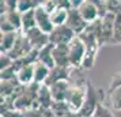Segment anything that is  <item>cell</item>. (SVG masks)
Listing matches in <instances>:
<instances>
[{"label": "cell", "mask_w": 121, "mask_h": 117, "mask_svg": "<svg viewBox=\"0 0 121 117\" xmlns=\"http://www.w3.org/2000/svg\"><path fill=\"white\" fill-rule=\"evenodd\" d=\"M87 89H88V83H84V84L71 83L65 95V104L68 105L71 112L79 113V110L82 109L83 104L86 101V97H87Z\"/></svg>", "instance_id": "obj_1"}, {"label": "cell", "mask_w": 121, "mask_h": 117, "mask_svg": "<svg viewBox=\"0 0 121 117\" xmlns=\"http://www.w3.org/2000/svg\"><path fill=\"white\" fill-rule=\"evenodd\" d=\"M69 46V67L71 68H82L83 60L86 56V45L82 41V38L76 35L68 44Z\"/></svg>", "instance_id": "obj_2"}, {"label": "cell", "mask_w": 121, "mask_h": 117, "mask_svg": "<svg viewBox=\"0 0 121 117\" xmlns=\"http://www.w3.org/2000/svg\"><path fill=\"white\" fill-rule=\"evenodd\" d=\"M75 37L76 34L67 25H61L53 29V31L49 34V41L53 45H68Z\"/></svg>", "instance_id": "obj_3"}, {"label": "cell", "mask_w": 121, "mask_h": 117, "mask_svg": "<svg viewBox=\"0 0 121 117\" xmlns=\"http://www.w3.org/2000/svg\"><path fill=\"white\" fill-rule=\"evenodd\" d=\"M31 50H33V48H31V45L29 42V39L26 38L25 33L21 31L19 35H18V38H17L15 45L12 46V49L7 55L10 56L14 61H18V60H22L23 57L27 55V53H30Z\"/></svg>", "instance_id": "obj_4"}, {"label": "cell", "mask_w": 121, "mask_h": 117, "mask_svg": "<svg viewBox=\"0 0 121 117\" xmlns=\"http://www.w3.org/2000/svg\"><path fill=\"white\" fill-rule=\"evenodd\" d=\"M99 90H94L90 84H88L87 89V97H86V101L83 104L82 109L79 110V117H93L95 110H97V106L101 104L97 100V95H98Z\"/></svg>", "instance_id": "obj_5"}, {"label": "cell", "mask_w": 121, "mask_h": 117, "mask_svg": "<svg viewBox=\"0 0 121 117\" xmlns=\"http://www.w3.org/2000/svg\"><path fill=\"white\" fill-rule=\"evenodd\" d=\"M34 12H35V26H37L41 31H44L45 34L49 35V34L53 31V29H55L53 23H52V19H50V14L41 6V3H39V6L34 10Z\"/></svg>", "instance_id": "obj_6"}, {"label": "cell", "mask_w": 121, "mask_h": 117, "mask_svg": "<svg viewBox=\"0 0 121 117\" xmlns=\"http://www.w3.org/2000/svg\"><path fill=\"white\" fill-rule=\"evenodd\" d=\"M26 35V38L29 39V42L31 45V48L35 50H41L44 49L46 45L50 44L49 41V35L48 34H45L44 31H41L38 27H34L31 30H29L25 33Z\"/></svg>", "instance_id": "obj_7"}, {"label": "cell", "mask_w": 121, "mask_h": 117, "mask_svg": "<svg viewBox=\"0 0 121 117\" xmlns=\"http://www.w3.org/2000/svg\"><path fill=\"white\" fill-rule=\"evenodd\" d=\"M78 11H79V14H80V17H82L88 25H90V23H94L95 21H98V19H101L97 1L83 0L80 7L78 8Z\"/></svg>", "instance_id": "obj_8"}, {"label": "cell", "mask_w": 121, "mask_h": 117, "mask_svg": "<svg viewBox=\"0 0 121 117\" xmlns=\"http://www.w3.org/2000/svg\"><path fill=\"white\" fill-rule=\"evenodd\" d=\"M65 25L71 29V30L76 34V35H80V34H82L83 31L87 29V26H88V23L86 22L82 17H80L79 11H78V10H75V8H71V10H69Z\"/></svg>", "instance_id": "obj_9"}, {"label": "cell", "mask_w": 121, "mask_h": 117, "mask_svg": "<svg viewBox=\"0 0 121 117\" xmlns=\"http://www.w3.org/2000/svg\"><path fill=\"white\" fill-rule=\"evenodd\" d=\"M53 60L57 67H69V46L68 45H55L53 48Z\"/></svg>", "instance_id": "obj_10"}, {"label": "cell", "mask_w": 121, "mask_h": 117, "mask_svg": "<svg viewBox=\"0 0 121 117\" xmlns=\"http://www.w3.org/2000/svg\"><path fill=\"white\" fill-rule=\"evenodd\" d=\"M69 76H71V72H69V68H64V67H57L50 69L48 78L45 80V83L48 87L52 86V84L57 83V82H61V80H69Z\"/></svg>", "instance_id": "obj_11"}, {"label": "cell", "mask_w": 121, "mask_h": 117, "mask_svg": "<svg viewBox=\"0 0 121 117\" xmlns=\"http://www.w3.org/2000/svg\"><path fill=\"white\" fill-rule=\"evenodd\" d=\"M69 86H71L69 80H61V82H57V83L49 86L53 101L55 102H65V95Z\"/></svg>", "instance_id": "obj_12"}, {"label": "cell", "mask_w": 121, "mask_h": 117, "mask_svg": "<svg viewBox=\"0 0 121 117\" xmlns=\"http://www.w3.org/2000/svg\"><path fill=\"white\" fill-rule=\"evenodd\" d=\"M17 80L21 86H29L34 83V64L22 65L17 74Z\"/></svg>", "instance_id": "obj_13"}, {"label": "cell", "mask_w": 121, "mask_h": 117, "mask_svg": "<svg viewBox=\"0 0 121 117\" xmlns=\"http://www.w3.org/2000/svg\"><path fill=\"white\" fill-rule=\"evenodd\" d=\"M37 101L39 102V105L44 109H50L52 105L55 104L52 93H50V89L46 84H39L38 91H37Z\"/></svg>", "instance_id": "obj_14"}, {"label": "cell", "mask_w": 121, "mask_h": 117, "mask_svg": "<svg viewBox=\"0 0 121 117\" xmlns=\"http://www.w3.org/2000/svg\"><path fill=\"white\" fill-rule=\"evenodd\" d=\"M53 48H55V45H53V44L46 45L44 49L39 50V53H38V60H37V61L45 64V65H46L48 68H50V69L56 67L55 60H53Z\"/></svg>", "instance_id": "obj_15"}, {"label": "cell", "mask_w": 121, "mask_h": 117, "mask_svg": "<svg viewBox=\"0 0 121 117\" xmlns=\"http://www.w3.org/2000/svg\"><path fill=\"white\" fill-rule=\"evenodd\" d=\"M21 31H11V33H1V44L0 49L1 53H8L12 49V46L17 42V38Z\"/></svg>", "instance_id": "obj_16"}, {"label": "cell", "mask_w": 121, "mask_h": 117, "mask_svg": "<svg viewBox=\"0 0 121 117\" xmlns=\"http://www.w3.org/2000/svg\"><path fill=\"white\" fill-rule=\"evenodd\" d=\"M68 12H69V10L57 6V3H56V8L50 12V19H52V23H53V26H55V27H56V26L65 25L67 18H68Z\"/></svg>", "instance_id": "obj_17"}, {"label": "cell", "mask_w": 121, "mask_h": 117, "mask_svg": "<svg viewBox=\"0 0 121 117\" xmlns=\"http://www.w3.org/2000/svg\"><path fill=\"white\" fill-rule=\"evenodd\" d=\"M49 72H50V68H48L42 63L35 61L34 63V83L44 84Z\"/></svg>", "instance_id": "obj_18"}, {"label": "cell", "mask_w": 121, "mask_h": 117, "mask_svg": "<svg viewBox=\"0 0 121 117\" xmlns=\"http://www.w3.org/2000/svg\"><path fill=\"white\" fill-rule=\"evenodd\" d=\"M34 27H37L35 26V12H34V10L22 14V30L21 31L26 33V31H29Z\"/></svg>", "instance_id": "obj_19"}, {"label": "cell", "mask_w": 121, "mask_h": 117, "mask_svg": "<svg viewBox=\"0 0 121 117\" xmlns=\"http://www.w3.org/2000/svg\"><path fill=\"white\" fill-rule=\"evenodd\" d=\"M41 1H30V0H18L17 4V11L19 14H25L27 11H31V10H35L37 7L39 6Z\"/></svg>", "instance_id": "obj_20"}, {"label": "cell", "mask_w": 121, "mask_h": 117, "mask_svg": "<svg viewBox=\"0 0 121 117\" xmlns=\"http://www.w3.org/2000/svg\"><path fill=\"white\" fill-rule=\"evenodd\" d=\"M110 102L114 109L121 110V86L110 91Z\"/></svg>", "instance_id": "obj_21"}, {"label": "cell", "mask_w": 121, "mask_h": 117, "mask_svg": "<svg viewBox=\"0 0 121 117\" xmlns=\"http://www.w3.org/2000/svg\"><path fill=\"white\" fill-rule=\"evenodd\" d=\"M50 110L53 112L57 117H63L64 114H67L69 112V108H68V105L65 102H55L52 105V108H50Z\"/></svg>", "instance_id": "obj_22"}, {"label": "cell", "mask_w": 121, "mask_h": 117, "mask_svg": "<svg viewBox=\"0 0 121 117\" xmlns=\"http://www.w3.org/2000/svg\"><path fill=\"white\" fill-rule=\"evenodd\" d=\"M93 117H114V116H113V113H112L108 108H105L102 104H99V105L97 106V110H95Z\"/></svg>", "instance_id": "obj_23"}, {"label": "cell", "mask_w": 121, "mask_h": 117, "mask_svg": "<svg viewBox=\"0 0 121 117\" xmlns=\"http://www.w3.org/2000/svg\"><path fill=\"white\" fill-rule=\"evenodd\" d=\"M14 64V60H12L7 53H1V57H0V69L4 71L7 68H10Z\"/></svg>", "instance_id": "obj_24"}, {"label": "cell", "mask_w": 121, "mask_h": 117, "mask_svg": "<svg viewBox=\"0 0 121 117\" xmlns=\"http://www.w3.org/2000/svg\"><path fill=\"white\" fill-rule=\"evenodd\" d=\"M0 26H1V33H11V31H18L17 29L14 27L11 23L8 22L6 18H3V17H1V25H0Z\"/></svg>", "instance_id": "obj_25"}, {"label": "cell", "mask_w": 121, "mask_h": 117, "mask_svg": "<svg viewBox=\"0 0 121 117\" xmlns=\"http://www.w3.org/2000/svg\"><path fill=\"white\" fill-rule=\"evenodd\" d=\"M44 117H57V116H56L50 109H45L44 110Z\"/></svg>", "instance_id": "obj_26"}, {"label": "cell", "mask_w": 121, "mask_h": 117, "mask_svg": "<svg viewBox=\"0 0 121 117\" xmlns=\"http://www.w3.org/2000/svg\"><path fill=\"white\" fill-rule=\"evenodd\" d=\"M63 117H79V114H78V113H73V112H68V113H67V114H64V116Z\"/></svg>", "instance_id": "obj_27"}]
</instances>
